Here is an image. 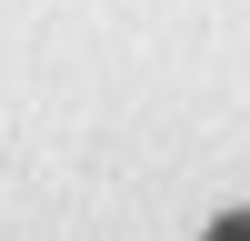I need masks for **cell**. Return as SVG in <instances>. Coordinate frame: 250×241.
I'll return each mask as SVG.
<instances>
[{"instance_id":"1","label":"cell","mask_w":250,"mask_h":241,"mask_svg":"<svg viewBox=\"0 0 250 241\" xmlns=\"http://www.w3.org/2000/svg\"><path fill=\"white\" fill-rule=\"evenodd\" d=\"M210 241H250V211H230V221H210Z\"/></svg>"}]
</instances>
